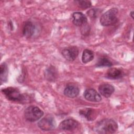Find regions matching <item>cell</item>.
Masks as SVG:
<instances>
[{
    "mask_svg": "<svg viewBox=\"0 0 134 134\" xmlns=\"http://www.w3.org/2000/svg\"><path fill=\"white\" fill-rule=\"evenodd\" d=\"M118 129L117 122L111 119H104L95 126L94 130L98 133H113Z\"/></svg>",
    "mask_w": 134,
    "mask_h": 134,
    "instance_id": "1",
    "label": "cell"
},
{
    "mask_svg": "<svg viewBox=\"0 0 134 134\" xmlns=\"http://www.w3.org/2000/svg\"><path fill=\"white\" fill-rule=\"evenodd\" d=\"M118 9L111 8L104 13L100 18V23L103 26H109L114 25L117 21Z\"/></svg>",
    "mask_w": 134,
    "mask_h": 134,
    "instance_id": "2",
    "label": "cell"
},
{
    "mask_svg": "<svg viewBox=\"0 0 134 134\" xmlns=\"http://www.w3.org/2000/svg\"><path fill=\"white\" fill-rule=\"evenodd\" d=\"M2 92L7 99L11 101L21 102L25 99V96L15 87H6L2 90Z\"/></svg>",
    "mask_w": 134,
    "mask_h": 134,
    "instance_id": "3",
    "label": "cell"
},
{
    "mask_svg": "<svg viewBox=\"0 0 134 134\" xmlns=\"http://www.w3.org/2000/svg\"><path fill=\"white\" fill-rule=\"evenodd\" d=\"M43 115V111L38 107L30 106L24 111L25 119L30 122H34L39 120Z\"/></svg>",
    "mask_w": 134,
    "mask_h": 134,
    "instance_id": "4",
    "label": "cell"
},
{
    "mask_svg": "<svg viewBox=\"0 0 134 134\" xmlns=\"http://www.w3.org/2000/svg\"><path fill=\"white\" fill-rule=\"evenodd\" d=\"M55 121L51 115H47L41 119L38 123V127L42 130L49 131L53 130L55 127Z\"/></svg>",
    "mask_w": 134,
    "mask_h": 134,
    "instance_id": "5",
    "label": "cell"
},
{
    "mask_svg": "<svg viewBox=\"0 0 134 134\" xmlns=\"http://www.w3.org/2000/svg\"><path fill=\"white\" fill-rule=\"evenodd\" d=\"M62 54L66 60L73 61L77 58L79 54V49L75 46L65 48L62 50Z\"/></svg>",
    "mask_w": 134,
    "mask_h": 134,
    "instance_id": "6",
    "label": "cell"
},
{
    "mask_svg": "<svg viewBox=\"0 0 134 134\" xmlns=\"http://www.w3.org/2000/svg\"><path fill=\"white\" fill-rule=\"evenodd\" d=\"M79 126L78 122L71 118L66 119L63 120L59 125L61 130L64 131H72L77 128Z\"/></svg>",
    "mask_w": 134,
    "mask_h": 134,
    "instance_id": "7",
    "label": "cell"
},
{
    "mask_svg": "<svg viewBox=\"0 0 134 134\" xmlns=\"http://www.w3.org/2000/svg\"><path fill=\"white\" fill-rule=\"evenodd\" d=\"M84 97L86 100L93 102H99L102 99L100 95L93 88L86 90L84 92Z\"/></svg>",
    "mask_w": 134,
    "mask_h": 134,
    "instance_id": "8",
    "label": "cell"
},
{
    "mask_svg": "<svg viewBox=\"0 0 134 134\" xmlns=\"http://www.w3.org/2000/svg\"><path fill=\"white\" fill-rule=\"evenodd\" d=\"M73 23L77 26H83L87 24V18L81 12H74L72 14Z\"/></svg>",
    "mask_w": 134,
    "mask_h": 134,
    "instance_id": "9",
    "label": "cell"
},
{
    "mask_svg": "<svg viewBox=\"0 0 134 134\" xmlns=\"http://www.w3.org/2000/svg\"><path fill=\"white\" fill-rule=\"evenodd\" d=\"M114 90L115 89L114 86L107 83L102 84L98 87L99 93L106 98L110 97L114 93Z\"/></svg>",
    "mask_w": 134,
    "mask_h": 134,
    "instance_id": "10",
    "label": "cell"
},
{
    "mask_svg": "<svg viewBox=\"0 0 134 134\" xmlns=\"http://www.w3.org/2000/svg\"><path fill=\"white\" fill-rule=\"evenodd\" d=\"M79 88L77 86L73 84L68 85L64 90V94L70 98H74L79 94Z\"/></svg>",
    "mask_w": 134,
    "mask_h": 134,
    "instance_id": "11",
    "label": "cell"
},
{
    "mask_svg": "<svg viewBox=\"0 0 134 134\" xmlns=\"http://www.w3.org/2000/svg\"><path fill=\"white\" fill-rule=\"evenodd\" d=\"M35 31V26L30 21H27L25 23L23 29V35L26 38H30Z\"/></svg>",
    "mask_w": 134,
    "mask_h": 134,
    "instance_id": "12",
    "label": "cell"
},
{
    "mask_svg": "<svg viewBox=\"0 0 134 134\" xmlns=\"http://www.w3.org/2000/svg\"><path fill=\"white\" fill-rule=\"evenodd\" d=\"M124 75L123 72L119 69L112 68L109 69L106 73V77L110 79H118Z\"/></svg>",
    "mask_w": 134,
    "mask_h": 134,
    "instance_id": "13",
    "label": "cell"
},
{
    "mask_svg": "<svg viewBox=\"0 0 134 134\" xmlns=\"http://www.w3.org/2000/svg\"><path fill=\"white\" fill-rule=\"evenodd\" d=\"M79 114L87 119L88 120H93L95 119V111L93 109L86 108L79 111Z\"/></svg>",
    "mask_w": 134,
    "mask_h": 134,
    "instance_id": "14",
    "label": "cell"
},
{
    "mask_svg": "<svg viewBox=\"0 0 134 134\" xmlns=\"http://www.w3.org/2000/svg\"><path fill=\"white\" fill-rule=\"evenodd\" d=\"M94 57L93 51L90 49H85L82 55V61L84 63H87L91 61Z\"/></svg>",
    "mask_w": 134,
    "mask_h": 134,
    "instance_id": "15",
    "label": "cell"
},
{
    "mask_svg": "<svg viewBox=\"0 0 134 134\" xmlns=\"http://www.w3.org/2000/svg\"><path fill=\"white\" fill-rule=\"evenodd\" d=\"M57 75V71L53 66H50L46 71V77L50 81H54Z\"/></svg>",
    "mask_w": 134,
    "mask_h": 134,
    "instance_id": "16",
    "label": "cell"
},
{
    "mask_svg": "<svg viewBox=\"0 0 134 134\" xmlns=\"http://www.w3.org/2000/svg\"><path fill=\"white\" fill-rule=\"evenodd\" d=\"M8 74V69L7 65L5 63H3L1 65V70H0V78L1 82H5L7 80Z\"/></svg>",
    "mask_w": 134,
    "mask_h": 134,
    "instance_id": "17",
    "label": "cell"
},
{
    "mask_svg": "<svg viewBox=\"0 0 134 134\" xmlns=\"http://www.w3.org/2000/svg\"><path fill=\"white\" fill-rule=\"evenodd\" d=\"M112 62L107 58L103 57L99 59V61L96 64L97 67H102V66H112Z\"/></svg>",
    "mask_w": 134,
    "mask_h": 134,
    "instance_id": "18",
    "label": "cell"
},
{
    "mask_svg": "<svg viewBox=\"0 0 134 134\" xmlns=\"http://www.w3.org/2000/svg\"><path fill=\"white\" fill-rule=\"evenodd\" d=\"M75 2L77 3L79 6L83 9L90 8L91 6V2L89 1H76Z\"/></svg>",
    "mask_w": 134,
    "mask_h": 134,
    "instance_id": "19",
    "label": "cell"
},
{
    "mask_svg": "<svg viewBox=\"0 0 134 134\" xmlns=\"http://www.w3.org/2000/svg\"><path fill=\"white\" fill-rule=\"evenodd\" d=\"M99 14V10L98 9L93 8L89 10L87 12V15L91 18H96Z\"/></svg>",
    "mask_w": 134,
    "mask_h": 134,
    "instance_id": "20",
    "label": "cell"
},
{
    "mask_svg": "<svg viewBox=\"0 0 134 134\" xmlns=\"http://www.w3.org/2000/svg\"><path fill=\"white\" fill-rule=\"evenodd\" d=\"M133 12H131L130 13V16H131V17H132V18H133Z\"/></svg>",
    "mask_w": 134,
    "mask_h": 134,
    "instance_id": "21",
    "label": "cell"
}]
</instances>
